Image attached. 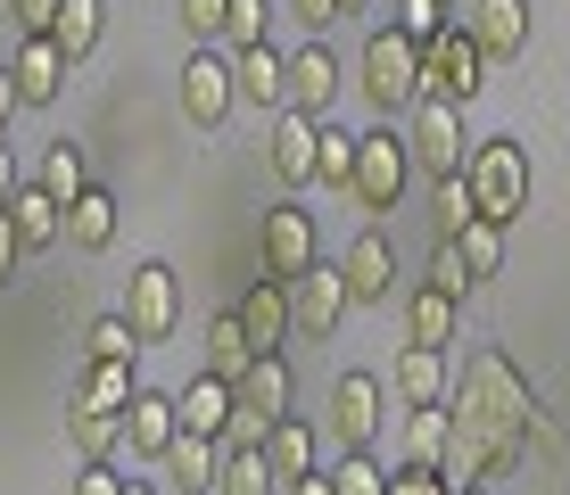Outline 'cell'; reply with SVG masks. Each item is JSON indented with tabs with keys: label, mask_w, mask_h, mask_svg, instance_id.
Wrapping results in <instances>:
<instances>
[{
	"label": "cell",
	"mask_w": 570,
	"mask_h": 495,
	"mask_svg": "<svg viewBox=\"0 0 570 495\" xmlns=\"http://www.w3.org/2000/svg\"><path fill=\"white\" fill-rule=\"evenodd\" d=\"M446 422L471 429L480 446H497V463L513 471V463H521V446L546 429V413H538V388H529L497 347H480V355L463 364V380L446 388Z\"/></svg>",
	"instance_id": "6da1fadb"
},
{
	"label": "cell",
	"mask_w": 570,
	"mask_h": 495,
	"mask_svg": "<svg viewBox=\"0 0 570 495\" xmlns=\"http://www.w3.org/2000/svg\"><path fill=\"white\" fill-rule=\"evenodd\" d=\"M463 190H471V215L504 231L529 207V149L504 141V132H497V141H480V149L463 157Z\"/></svg>",
	"instance_id": "7a4b0ae2"
},
{
	"label": "cell",
	"mask_w": 570,
	"mask_h": 495,
	"mask_svg": "<svg viewBox=\"0 0 570 495\" xmlns=\"http://www.w3.org/2000/svg\"><path fill=\"white\" fill-rule=\"evenodd\" d=\"M289 364L282 355H257V364L240 372V380H232V429H224V446H265L273 429L289 422Z\"/></svg>",
	"instance_id": "3957f363"
},
{
	"label": "cell",
	"mask_w": 570,
	"mask_h": 495,
	"mask_svg": "<svg viewBox=\"0 0 570 495\" xmlns=\"http://www.w3.org/2000/svg\"><path fill=\"white\" fill-rule=\"evenodd\" d=\"M381 116H397V108H414L422 99V42L414 33H397V26H381L364 42V83H356Z\"/></svg>",
	"instance_id": "277c9868"
},
{
	"label": "cell",
	"mask_w": 570,
	"mask_h": 495,
	"mask_svg": "<svg viewBox=\"0 0 570 495\" xmlns=\"http://www.w3.org/2000/svg\"><path fill=\"white\" fill-rule=\"evenodd\" d=\"M405 157H414L422 174H463V157H471V141H463V108L455 99H414V108H405Z\"/></svg>",
	"instance_id": "5b68a950"
},
{
	"label": "cell",
	"mask_w": 570,
	"mask_h": 495,
	"mask_svg": "<svg viewBox=\"0 0 570 495\" xmlns=\"http://www.w3.org/2000/svg\"><path fill=\"white\" fill-rule=\"evenodd\" d=\"M488 83V58L471 50V33H463V17H446L439 33L422 42V91L430 99H455V108H471Z\"/></svg>",
	"instance_id": "8992f818"
},
{
	"label": "cell",
	"mask_w": 570,
	"mask_h": 495,
	"mask_svg": "<svg viewBox=\"0 0 570 495\" xmlns=\"http://www.w3.org/2000/svg\"><path fill=\"white\" fill-rule=\"evenodd\" d=\"M381 413H389V380L381 372H340V388H331V446L340 454H372Z\"/></svg>",
	"instance_id": "52a82bcc"
},
{
	"label": "cell",
	"mask_w": 570,
	"mask_h": 495,
	"mask_svg": "<svg viewBox=\"0 0 570 495\" xmlns=\"http://www.w3.org/2000/svg\"><path fill=\"white\" fill-rule=\"evenodd\" d=\"M405 174H414V157H405V141H397V125H372V132H356V190L372 215H389L405 198Z\"/></svg>",
	"instance_id": "ba28073f"
},
{
	"label": "cell",
	"mask_w": 570,
	"mask_h": 495,
	"mask_svg": "<svg viewBox=\"0 0 570 495\" xmlns=\"http://www.w3.org/2000/svg\"><path fill=\"white\" fill-rule=\"evenodd\" d=\"M125 323H132V339H141V347L174 339V323H183V281H174V265H132Z\"/></svg>",
	"instance_id": "9c48e42d"
},
{
	"label": "cell",
	"mask_w": 570,
	"mask_h": 495,
	"mask_svg": "<svg viewBox=\"0 0 570 495\" xmlns=\"http://www.w3.org/2000/svg\"><path fill=\"white\" fill-rule=\"evenodd\" d=\"M314 265H323V256H314V215L306 207H289V198H282V207H265V281H298V273H314Z\"/></svg>",
	"instance_id": "30bf717a"
},
{
	"label": "cell",
	"mask_w": 570,
	"mask_h": 495,
	"mask_svg": "<svg viewBox=\"0 0 570 495\" xmlns=\"http://www.w3.org/2000/svg\"><path fill=\"white\" fill-rule=\"evenodd\" d=\"M463 33L488 67H513V58H529V0H471Z\"/></svg>",
	"instance_id": "8fae6325"
},
{
	"label": "cell",
	"mask_w": 570,
	"mask_h": 495,
	"mask_svg": "<svg viewBox=\"0 0 570 495\" xmlns=\"http://www.w3.org/2000/svg\"><path fill=\"white\" fill-rule=\"evenodd\" d=\"M340 281H347V306H389L397 297V248H389V231H356L347 240Z\"/></svg>",
	"instance_id": "7c38bea8"
},
{
	"label": "cell",
	"mask_w": 570,
	"mask_h": 495,
	"mask_svg": "<svg viewBox=\"0 0 570 495\" xmlns=\"http://www.w3.org/2000/svg\"><path fill=\"white\" fill-rule=\"evenodd\" d=\"M174 83H183V116H190V125H207V132L240 108V99H232V58H215V50H190Z\"/></svg>",
	"instance_id": "4fadbf2b"
},
{
	"label": "cell",
	"mask_w": 570,
	"mask_h": 495,
	"mask_svg": "<svg viewBox=\"0 0 570 495\" xmlns=\"http://www.w3.org/2000/svg\"><path fill=\"white\" fill-rule=\"evenodd\" d=\"M340 314H347V281H340V265H314L289 281V330H306V339H331L340 330Z\"/></svg>",
	"instance_id": "5bb4252c"
},
{
	"label": "cell",
	"mask_w": 570,
	"mask_h": 495,
	"mask_svg": "<svg viewBox=\"0 0 570 495\" xmlns=\"http://www.w3.org/2000/svg\"><path fill=\"white\" fill-rule=\"evenodd\" d=\"M232 99H248V108H265V116H282L289 108V58L257 42V50H232Z\"/></svg>",
	"instance_id": "9a60e30c"
},
{
	"label": "cell",
	"mask_w": 570,
	"mask_h": 495,
	"mask_svg": "<svg viewBox=\"0 0 570 495\" xmlns=\"http://www.w3.org/2000/svg\"><path fill=\"white\" fill-rule=\"evenodd\" d=\"M9 83H17V108H50V99L67 91V58H58L50 33H26V42H17Z\"/></svg>",
	"instance_id": "2e32d148"
},
{
	"label": "cell",
	"mask_w": 570,
	"mask_h": 495,
	"mask_svg": "<svg viewBox=\"0 0 570 495\" xmlns=\"http://www.w3.org/2000/svg\"><path fill=\"white\" fill-rule=\"evenodd\" d=\"M331 99H340V50L331 42L289 50V108L298 116H331Z\"/></svg>",
	"instance_id": "e0dca14e"
},
{
	"label": "cell",
	"mask_w": 570,
	"mask_h": 495,
	"mask_svg": "<svg viewBox=\"0 0 570 495\" xmlns=\"http://www.w3.org/2000/svg\"><path fill=\"white\" fill-rule=\"evenodd\" d=\"M183 438V422H174V396H157V388H132V405H125V446L141 454V463H166V446Z\"/></svg>",
	"instance_id": "ac0fdd59"
},
{
	"label": "cell",
	"mask_w": 570,
	"mask_h": 495,
	"mask_svg": "<svg viewBox=\"0 0 570 495\" xmlns=\"http://www.w3.org/2000/svg\"><path fill=\"white\" fill-rule=\"evenodd\" d=\"M174 422H183V438H224L232 429V388L207 380V372H190V380L174 388Z\"/></svg>",
	"instance_id": "d6986e66"
},
{
	"label": "cell",
	"mask_w": 570,
	"mask_h": 495,
	"mask_svg": "<svg viewBox=\"0 0 570 495\" xmlns=\"http://www.w3.org/2000/svg\"><path fill=\"white\" fill-rule=\"evenodd\" d=\"M232 314H240V330H248V355H282V339H289V289L282 281H257Z\"/></svg>",
	"instance_id": "ffe728a7"
},
{
	"label": "cell",
	"mask_w": 570,
	"mask_h": 495,
	"mask_svg": "<svg viewBox=\"0 0 570 495\" xmlns=\"http://www.w3.org/2000/svg\"><path fill=\"white\" fill-rule=\"evenodd\" d=\"M446 388H455L446 355H430V347H405V355H397V405H405V413H439Z\"/></svg>",
	"instance_id": "44dd1931"
},
{
	"label": "cell",
	"mask_w": 570,
	"mask_h": 495,
	"mask_svg": "<svg viewBox=\"0 0 570 495\" xmlns=\"http://www.w3.org/2000/svg\"><path fill=\"white\" fill-rule=\"evenodd\" d=\"M314 141H323V116L282 108L273 116V174H282V182H314Z\"/></svg>",
	"instance_id": "7402d4cb"
},
{
	"label": "cell",
	"mask_w": 570,
	"mask_h": 495,
	"mask_svg": "<svg viewBox=\"0 0 570 495\" xmlns=\"http://www.w3.org/2000/svg\"><path fill=\"white\" fill-rule=\"evenodd\" d=\"M455 297H446V289H414V297H405V347H430V355H446V347H455Z\"/></svg>",
	"instance_id": "603a6c76"
},
{
	"label": "cell",
	"mask_w": 570,
	"mask_h": 495,
	"mask_svg": "<svg viewBox=\"0 0 570 495\" xmlns=\"http://www.w3.org/2000/svg\"><path fill=\"white\" fill-rule=\"evenodd\" d=\"M439 479L455 487V495H471V487L504 479V463H497V446H480V438H471V429H455V422H446V454H439Z\"/></svg>",
	"instance_id": "cb8c5ba5"
},
{
	"label": "cell",
	"mask_w": 570,
	"mask_h": 495,
	"mask_svg": "<svg viewBox=\"0 0 570 495\" xmlns=\"http://www.w3.org/2000/svg\"><path fill=\"white\" fill-rule=\"evenodd\" d=\"M58 240H67V248H83V256H100L108 240H116V198L100 190V182H91L83 198H75V207H67V224H58Z\"/></svg>",
	"instance_id": "d4e9b609"
},
{
	"label": "cell",
	"mask_w": 570,
	"mask_h": 495,
	"mask_svg": "<svg viewBox=\"0 0 570 495\" xmlns=\"http://www.w3.org/2000/svg\"><path fill=\"white\" fill-rule=\"evenodd\" d=\"M215 471H224V438H174L166 446V479L183 495H215Z\"/></svg>",
	"instance_id": "484cf974"
},
{
	"label": "cell",
	"mask_w": 570,
	"mask_h": 495,
	"mask_svg": "<svg viewBox=\"0 0 570 495\" xmlns=\"http://www.w3.org/2000/svg\"><path fill=\"white\" fill-rule=\"evenodd\" d=\"M33 190H42V198H58V215H67L75 198L91 190V166H83V149H75V141H50V149H42V174H33Z\"/></svg>",
	"instance_id": "4316f807"
},
{
	"label": "cell",
	"mask_w": 570,
	"mask_h": 495,
	"mask_svg": "<svg viewBox=\"0 0 570 495\" xmlns=\"http://www.w3.org/2000/svg\"><path fill=\"white\" fill-rule=\"evenodd\" d=\"M58 198H42L33 182H17V198H9V231H17V248H58Z\"/></svg>",
	"instance_id": "83f0119b"
},
{
	"label": "cell",
	"mask_w": 570,
	"mask_h": 495,
	"mask_svg": "<svg viewBox=\"0 0 570 495\" xmlns=\"http://www.w3.org/2000/svg\"><path fill=\"white\" fill-rule=\"evenodd\" d=\"M100 26H108L100 0H58V17H50L58 58H67V67H75V58H91V50H100Z\"/></svg>",
	"instance_id": "f1b7e54d"
},
{
	"label": "cell",
	"mask_w": 570,
	"mask_h": 495,
	"mask_svg": "<svg viewBox=\"0 0 570 495\" xmlns=\"http://www.w3.org/2000/svg\"><path fill=\"white\" fill-rule=\"evenodd\" d=\"M248 364H257V355H248V330H240V314H215V323H207V364H199V372L232 388Z\"/></svg>",
	"instance_id": "f546056e"
},
{
	"label": "cell",
	"mask_w": 570,
	"mask_h": 495,
	"mask_svg": "<svg viewBox=\"0 0 570 495\" xmlns=\"http://www.w3.org/2000/svg\"><path fill=\"white\" fill-rule=\"evenodd\" d=\"M132 364H83V380H75V405H91V413H116L125 422V405H132Z\"/></svg>",
	"instance_id": "4dcf8cb0"
},
{
	"label": "cell",
	"mask_w": 570,
	"mask_h": 495,
	"mask_svg": "<svg viewBox=\"0 0 570 495\" xmlns=\"http://www.w3.org/2000/svg\"><path fill=\"white\" fill-rule=\"evenodd\" d=\"M314 454H323V446H314V429L306 422H282V429H273V438H265V463H273V479H314V471H323V463H314Z\"/></svg>",
	"instance_id": "1f68e13d"
},
{
	"label": "cell",
	"mask_w": 570,
	"mask_h": 495,
	"mask_svg": "<svg viewBox=\"0 0 570 495\" xmlns=\"http://www.w3.org/2000/svg\"><path fill=\"white\" fill-rule=\"evenodd\" d=\"M215 495H282L265 446H224V471H215Z\"/></svg>",
	"instance_id": "d6a6232c"
},
{
	"label": "cell",
	"mask_w": 570,
	"mask_h": 495,
	"mask_svg": "<svg viewBox=\"0 0 570 495\" xmlns=\"http://www.w3.org/2000/svg\"><path fill=\"white\" fill-rule=\"evenodd\" d=\"M67 438L83 446V463H108V454L125 446V422H116V413H91V405H67Z\"/></svg>",
	"instance_id": "836d02e7"
},
{
	"label": "cell",
	"mask_w": 570,
	"mask_h": 495,
	"mask_svg": "<svg viewBox=\"0 0 570 495\" xmlns=\"http://www.w3.org/2000/svg\"><path fill=\"white\" fill-rule=\"evenodd\" d=\"M314 182H331V190L356 182V132H340V116H323V141H314Z\"/></svg>",
	"instance_id": "e575fe53"
},
{
	"label": "cell",
	"mask_w": 570,
	"mask_h": 495,
	"mask_svg": "<svg viewBox=\"0 0 570 495\" xmlns=\"http://www.w3.org/2000/svg\"><path fill=\"white\" fill-rule=\"evenodd\" d=\"M455 256H463L471 289L497 281V273H504V231H497V224H463V231H455Z\"/></svg>",
	"instance_id": "d590c367"
},
{
	"label": "cell",
	"mask_w": 570,
	"mask_h": 495,
	"mask_svg": "<svg viewBox=\"0 0 570 495\" xmlns=\"http://www.w3.org/2000/svg\"><path fill=\"white\" fill-rule=\"evenodd\" d=\"M439 454H446V405L405 413V471H439Z\"/></svg>",
	"instance_id": "8d00e7d4"
},
{
	"label": "cell",
	"mask_w": 570,
	"mask_h": 495,
	"mask_svg": "<svg viewBox=\"0 0 570 495\" xmlns=\"http://www.w3.org/2000/svg\"><path fill=\"white\" fill-rule=\"evenodd\" d=\"M323 479H331V495H389V471L372 463V454H340Z\"/></svg>",
	"instance_id": "74e56055"
},
{
	"label": "cell",
	"mask_w": 570,
	"mask_h": 495,
	"mask_svg": "<svg viewBox=\"0 0 570 495\" xmlns=\"http://www.w3.org/2000/svg\"><path fill=\"white\" fill-rule=\"evenodd\" d=\"M83 347H91V364H132V355H141V339H132V323H125V314H100Z\"/></svg>",
	"instance_id": "f35d334b"
},
{
	"label": "cell",
	"mask_w": 570,
	"mask_h": 495,
	"mask_svg": "<svg viewBox=\"0 0 570 495\" xmlns=\"http://www.w3.org/2000/svg\"><path fill=\"white\" fill-rule=\"evenodd\" d=\"M265 0H224V33H215V42H232V50H257L265 42Z\"/></svg>",
	"instance_id": "ab89813d"
},
{
	"label": "cell",
	"mask_w": 570,
	"mask_h": 495,
	"mask_svg": "<svg viewBox=\"0 0 570 495\" xmlns=\"http://www.w3.org/2000/svg\"><path fill=\"white\" fill-rule=\"evenodd\" d=\"M463 224H480V215H471V190H463V174H446V182H439V240H455Z\"/></svg>",
	"instance_id": "60d3db41"
},
{
	"label": "cell",
	"mask_w": 570,
	"mask_h": 495,
	"mask_svg": "<svg viewBox=\"0 0 570 495\" xmlns=\"http://www.w3.org/2000/svg\"><path fill=\"white\" fill-rule=\"evenodd\" d=\"M446 17H455L446 0H397V33H414V42H430V33H439Z\"/></svg>",
	"instance_id": "b9f144b4"
},
{
	"label": "cell",
	"mask_w": 570,
	"mask_h": 495,
	"mask_svg": "<svg viewBox=\"0 0 570 495\" xmlns=\"http://www.w3.org/2000/svg\"><path fill=\"white\" fill-rule=\"evenodd\" d=\"M183 33H190V50H207L224 33V0H183Z\"/></svg>",
	"instance_id": "7bdbcfd3"
},
{
	"label": "cell",
	"mask_w": 570,
	"mask_h": 495,
	"mask_svg": "<svg viewBox=\"0 0 570 495\" xmlns=\"http://www.w3.org/2000/svg\"><path fill=\"white\" fill-rule=\"evenodd\" d=\"M430 289H446L463 306V289H471V273H463V256H455V240H439V256H430Z\"/></svg>",
	"instance_id": "ee69618b"
},
{
	"label": "cell",
	"mask_w": 570,
	"mask_h": 495,
	"mask_svg": "<svg viewBox=\"0 0 570 495\" xmlns=\"http://www.w3.org/2000/svg\"><path fill=\"white\" fill-rule=\"evenodd\" d=\"M75 495H125V471L116 463H83L75 471Z\"/></svg>",
	"instance_id": "f6af8a7d"
},
{
	"label": "cell",
	"mask_w": 570,
	"mask_h": 495,
	"mask_svg": "<svg viewBox=\"0 0 570 495\" xmlns=\"http://www.w3.org/2000/svg\"><path fill=\"white\" fill-rule=\"evenodd\" d=\"M9 17H17V33H50L58 0H9Z\"/></svg>",
	"instance_id": "bcb514c9"
},
{
	"label": "cell",
	"mask_w": 570,
	"mask_h": 495,
	"mask_svg": "<svg viewBox=\"0 0 570 495\" xmlns=\"http://www.w3.org/2000/svg\"><path fill=\"white\" fill-rule=\"evenodd\" d=\"M389 495H455L439 479V471H397V479H389Z\"/></svg>",
	"instance_id": "7dc6e473"
},
{
	"label": "cell",
	"mask_w": 570,
	"mask_h": 495,
	"mask_svg": "<svg viewBox=\"0 0 570 495\" xmlns=\"http://www.w3.org/2000/svg\"><path fill=\"white\" fill-rule=\"evenodd\" d=\"M289 9H298V26H314V33H323L331 17H340V0H289Z\"/></svg>",
	"instance_id": "c3c4849f"
},
{
	"label": "cell",
	"mask_w": 570,
	"mask_h": 495,
	"mask_svg": "<svg viewBox=\"0 0 570 495\" xmlns=\"http://www.w3.org/2000/svg\"><path fill=\"white\" fill-rule=\"evenodd\" d=\"M17 256H26V248H17V231H9V207H0V281L17 273Z\"/></svg>",
	"instance_id": "681fc988"
},
{
	"label": "cell",
	"mask_w": 570,
	"mask_h": 495,
	"mask_svg": "<svg viewBox=\"0 0 570 495\" xmlns=\"http://www.w3.org/2000/svg\"><path fill=\"white\" fill-rule=\"evenodd\" d=\"M9 116H17V83H9V67H0V141H9Z\"/></svg>",
	"instance_id": "f907efd6"
},
{
	"label": "cell",
	"mask_w": 570,
	"mask_h": 495,
	"mask_svg": "<svg viewBox=\"0 0 570 495\" xmlns=\"http://www.w3.org/2000/svg\"><path fill=\"white\" fill-rule=\"evenodd\" d=\"M17 198V157H9V141H0V207Z\"/></svg>",
	"instance_id": "816d5d0a"
},
{
	"label": "cell",
	"mask_w": 570,
	"mask_h": 495,
	"mask_svg": "<svg viewBox=\"0 0 570 495\" xmlns=\"http://www.w3.org/2000/svg\"><path fill=\"white\" fill-rule=\"evenodd\" d=\"M282 495H331V479H323V471H314V479H289Z\"/></svg>",
	"instance_id": "f5cc1de1"
},
{
	"label": "cell",
	"mask_w": 570,
	"mask_h": 495,
	"mask_svg": "<svg viewBox=\"0 0 570 495\" xmlns=\"http://www.w3.org/2000/svg\"><path fill=\"white\" fill-rule=\"evenodd\" d=\"M364 9H372V0H340V17H364Z\"/></svg>",
	"instance_id": "db71d44e"
},
{
	"label": "cell",
	"mask_w": 570,
	"mask_h": 495,
	"mask_svg": "<svg viewBox=\"0 0 570 495\" xmlns=\"http://www.w3.org/2000/svg\"><path fill=\"white\" fill-rule=\"evenodd\" d=\"M125 495H157V487H149V479H125Z\"/></svg>",
	"instance_id": "11a10c76"
},
{
	"label": "cell",
	"mask_w": 570,
	"mask_h": 495,
	"mask_svg": "<svg viewBox=\"0 0 570 495\" xmlns=\"http://www.w3.org/2000/svg\"><path fill=\"white\" fill-rule=\"evenodd\" d=\"M471 495H488V487H471Z\"/></svg>",
	"instance_id": "9f6ffc18"
}]
</instances>
